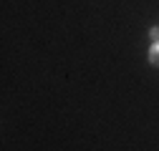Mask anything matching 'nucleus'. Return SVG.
Returning a JSON list of instances; mask_svg holds the SVG:
<instances>
[{
    "label": "nucleus",
    "mask_w": 159,
    "mask_h": 151,
    "mask_svg": "<svg viewBox=\"0 0 159 151\" xmlns=\"http://www.w3.org/2000/svg\"><path fill=\"white\" fill-rule=\"evenodd\" d=\"M149 61H152L154 66H159V43H154V48L149 50Z\"/></svg>",
    "instance_id": "obj_1"
},
{
    "label": "nucleus",
    "mask_w": 159,
    "mask_h": 151,
    "mask_svg": "<svg viewBox=\"0 0 159 151\" xmlns=\"http://www.w3.org/2000/svg\"><path fill=\"white\" fill-rule=\"evenodd\" d=\"M152 38H154V41H157V43H159V30H157V28L152 30Z\"/></svg>",
    "instance_id": "obj_2"
}]
</instances>
